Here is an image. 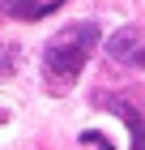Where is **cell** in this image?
<instances>
[{
  "instance_id": "7a4b0ae2",
  "label": "cell",
  "mask_w": 145,
  "mask_h": 150,
  "mask_svg": "<svg viewBox=\"0 0 145 150\" xmlns=\"http://www.w3.org/2000/svg\"><path fill=\"white\" fill-rule=\"evenodd\" d=\"M107 56L124 69H145V30L141 26H120L107 39Z\"/></svg>"
},
{
  "instance_id": "277c9868",
  "label": "cell",
  "mask_w": 145,
  "mask_h": 150,
  "mask_svg": "<svg viewBox=\"0 0 145 150\" xmlns=\"http://www.w3.org/2000/svg\"><path fill=\"white\" fill-rule=\"evenodd\" d=\"M64 0H0V9L9 13V17H17V22H39V17H47Z\"/></svg>"
},
{
  "instance_id": "6da1fadb",
  "label": "cell",
  "mask_w": 145,
  "mask_h": 150,
  "mask_svg": "<svg viewBox=\"0 0 145 150\" xmlns=\"http://www.w3.org/2000/svg\"><path fill=\"white\" fill-rule=\"evenodd\" d=\"M98 47V26L94 22H77V26H64L60 35L47 39L43 47V64L56 81H77V73L85 69V60L94 56Z\"/></svg>"
},
{
  "instance_id": "3957f363",
  "label": "cell",
  "mask_w": 145,
  "mask_h": 150,
  "mask_svg": "<svg viewBox=\"0 0 145 150\" xmlns=\"http://www.w3.org/2000/svg\"><path fill=\"white\" fill-rule=\"evenodd\" d=\"M102 107L120 116L124 125H128V133H132V146L145 150V116H141V107H132L128 99H115V94H107V99H102Z\"/></svg>"
}]
</instances>
